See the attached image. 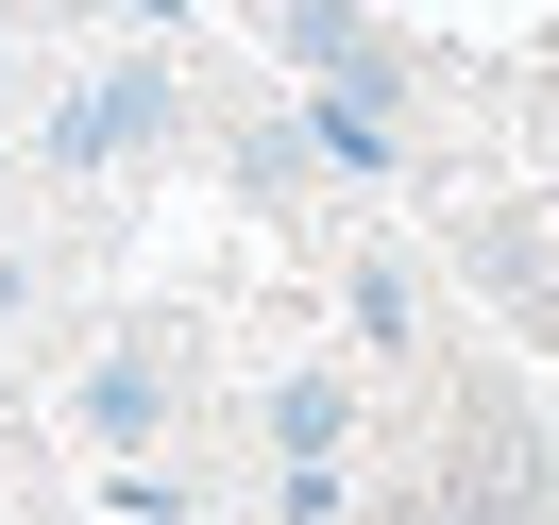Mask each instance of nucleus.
<instances>
[{
    "label": "nucleus",
    "instance_id": "nucleus-1",
    "mask_svg": "<svg viewBox=\"0 0 559 525\" xmlns=\"http://www.w3.org/2000/svg\"><path fill=\"white\" fill-rule=\"evenodd\" d=\"M170 136V69H85L69 103H51V153L69 170H119V153H153Z\"/></svg>",
    "mask_w": 559,
    "mask_h": 525
},
{
    "label": "nucleus",
    "instance_id": "nucleus-2",
    "mask_svg": "<svg viewBox=\"0 0 559 525\" xmlns=\"http://www.w3.org/2000/svg\"><path fill=\"white\" fill-rule=\"evenodd\" d=\"M69 423H85V441H153V423H170V339L85 356V373H69Z\"/></svg>",
    "mask_w": 559,
    "mask_h": 525
}]
</instances>
